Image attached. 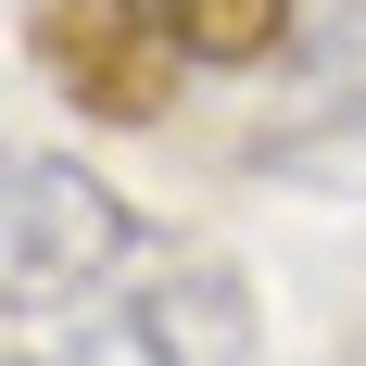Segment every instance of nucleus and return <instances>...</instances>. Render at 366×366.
Returning <instances> with one entry per match:
<instances>
[{
  "label": "nucleus",
  "instance_id": "nucleus-1",
  "mask_svg": "<svg viewBox=\"0 0 366 366\" xmlns=\"http://www.w3.org/2000/svg\"><path fill=\"white\" fill-rule=\"evenodd\" d=\"M240 265L127 215L76 152L0 139V366H240Z\"/></svg>",
  "mask_w": 366,
  "mask_h": 366
},
{
  "label": "nucleus",
  "instance_id": "nucleus-2",
  "mask_svg": "<svg viewBox=\"0 0 366 366\" xmlns=\"http://www.w3.org/2000/svg\"><path fill=\"white\" fill-rule=\"evenodd\" d=\"M253 164L291 189H329V202H366V0H341L291 51V76L253 127Z\"/></svg>",
  "mask_w": 366,
  "mask_h": 366
},
{
  "label": "nucleus",
  "instance_id": "nucleus-4",
  "mask_svg": "<svg viewBox=\"0 0 366 366\" xmlns=\"http://www.w3.org/2000/svg\"><path fill=\"white\" fill-rule=\"evenodd\" d=\"M177 64H265L291 51V0H152Z\"/></svg>",
  "mask_w": 366,
  "mask_h": 366
},
{
  "label": "nucleus",
  "instance_id": "nucleus-3",
  "mask_svg": "<svg viewBox=\"0 0 366 366\" xmlns=\"http://www.w3.org/2000/svg\"><path fill=\"white\" fill-rule=\"evenodd\" d=\"M26 51H38V76H51L76 114H102V127H152V114L177 102V51H164V13H152V0H38Z\"/></svg>",
  "mask_w": 366,
  "mask_h": 366
}]
</instances>
